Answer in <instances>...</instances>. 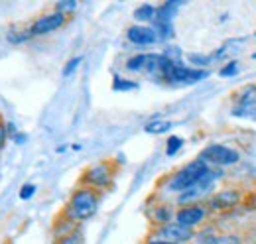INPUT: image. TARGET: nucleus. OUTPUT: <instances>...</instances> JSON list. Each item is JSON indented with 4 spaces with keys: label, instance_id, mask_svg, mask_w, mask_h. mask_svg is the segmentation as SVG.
<instances>
[{
    "label": "nucleus",
    "instance_id": "f257e3e1",
    "mask_svg": "<svg viewBox=\"0 0 256 244\" xmlns=\"http://www.w3.org/2000/svg\"><path fill=\"white\" fill-rule=\"evenodd\" d=\"M98 203H100V195L96 189H91V187H81L77 189L69 203L65 205L64 216L73 220V222H81V220H87L91 218L93 214L96 213L98 209Z\"/></svg>",
    "mask_w": 256,
    "mask_h": 244
},
{
    "label": "nucleus",
    "instance_id": "f03ea898",
    "mask_svg": "<svg viewBox=\"0 0 256 244\" xmlns=\"http://www.w3.org/2000/svg\"><path fill=\"white\" fill-rule=\"evenodd\" d=\"M207 172H209V166L197 158V160H193L190 164H186L182 170H178V172L168 180L166 191L180 195V193H184L186 189H190L193 183L197 182L203 174H207Z\"/></svg>",
    "mask_w": 256,
    "mask_h": 244
},
{
    "label": "nucleus",
    "instance_id": "7ed1b4c3",
    "mask_svg": "<svg viewBox=\"0 0 256 244\" xmlns=\"http://www.w3.org/2000/svg\"><path fill=\"white\" fill-rule=\"evenodd\" d=\"M219 176H221L219 172H213V170L209 168V172L203 174L190 189H186L184 193L178 195V203L184 205V207H186V205H197V201H201V199H205V197L211 195V191H213V187H215V182L219 180Z\"/></svg>",
    "mask_w": 256,
    "mask_h": 244
},
{
    "label": "nucleus",
    "instance_id": "20e7f679",
    "mask_svg": "<svg viewBox=\"0 0 256 244\" xmlns=\"http://www.w3.org/2000/svg\"><path fill=\"white\" fill-rule=\"evenodd\" d=\"M199 160L205 162L207 166H219V168H226V166H234L240 156L236 150L223 146V144H209L203 152L199 154Z\"/></svg>",
    "mask_w": 256,
    "mask_h": 244
},
{
    "label": "nucleus",
    "instance_id": "39448f33",
    "mask_svg": "<svg viewBox=\"0 0 256 244\" xmlns=\"http://www.w3.org/2000/svg\"><path fill=\"white\" fill-rule=\"evenodd\" d=\"M207 77H209L207 69H195V67H188L182 63H174L164 75L166 81L176 83V85H193V83H199Z\"/></svg>",
    "mask_w": 256,
    "mask_h": 244
},
{
    "label": "nucleus",
    "instance_id": "423d86ee",
    "mask_svg": "<svg viewBox=\"0 0 256 244\" xmlns=\"http://www.w3.org/2000/svg\"><path fill=\"white\" fill-rule=\"evenodd\" d=\"M112 176H114V168L110 162H100V164H95L91 166L85 174H83V180L81 182L85 183V187H91V189H104L108 187L110 182H112Z\"/></svg>",
    "mask_w": 256,
    "mask_h": 244
},
{
    "label": "nucleus",
    "instance_id": "0eeeda50",
    "mask_svg": "<svg viewBox=\"0 0 256 244\" xmlns=\"http://www.w3.org/2000/svg\"><path fill=\"white\" fill-rule=\"evenodd\" d=\"M195 232L193 228H188V226H182L178 222H168V224H162L160 228L154 232V238L158 240H166V242L172 244H184L193 240Z\"/></svg>",
    "mask_w": 256,
    "mask_h": 244
},
{
    "label": "nucleus",
    "instance_id": "6e6552de",
    "mask_svg": "<svg viewBox=\"0 0 256 244\" xmlns=\"http://www.w3.org/2000/svg\"><path fill=\"white\" fill-rule=\"evenodd\" d=\"M67 22V16L62 12H50V14H44L40 16L32 26H30V36H46V34H52V32L60 30Z\"/></svg>",
    "mask_w": 256,
    "mask_h": 244
},
{
    "label": "nucleus",
    "instance_id": "1a4fd4ad",
    "mask_svg": "<svg viewBox=\"0 0 256 244\" xmlns=\"http://www.w3.org/2000/svg\"><path fill=\"white\" fill-rule=\"evenodd\" d=\"M240 199H242V195H240L238 189H221V191H217L215 195L209 197L207 205L213 211H226V209L236 207L240 203Z\"/></svg>",
    "mask_w": 256,
    "mask_h": 244
},
{
    "label": "nucleus",
    "instance_id": "9d476101",
    "mask_svg": "<svg viewBox=\"0 0 256 244\" xmlns=\"http://www.w3.org/2000/svg\"><path fill=\"white\" fill-rule=\"evenodd\" d=\"M205 218H207V209L201 205H186L176 213V222L188 228L199 226Z\"/></svg>",
    "mask_w": 256,
    "mask_h": 244
},
{
    "label": "nucleus",
    "instance_id": "9b49d317",
    "mask_svg": "<svg viewBox=\"0 0 256 244\" xmlns=\"http://www.w3.org/2000/svg\"><path fill=\"white\" fill-rule=\"evenodd\" d=\"M128 42H132L134 46H154L158 42V36L152 26H146V24H134L126 30Z\"/></svg>",
    "mask_w": 256,
    "mask_h": 244
},
{
    "label": "nucleus",
    "instance_id": "f8f14e48",
    "mask_svg": "<svg viewBox=\"0 0 256 244\" xmlns=\"http://www.w3.org/2000/svg\"><path fill=\"white\" fill-rule=\"evenodd\" d=\"M156 12H158V8L154 6V4H140L136 10H134V18L138 20V22H154L156 20Z\"/></svg>",
    "mask_w": 256,
    "mask_h": 244
},
{
    "label": "nucleus",
    "instance_id": "ddd939ff",
    "mask_svg": "<svg viewBox=\"0 0 256 244\" xmlns=\"http://www.w3.org/2000/svg\"><path fill=\"white\" fill-rule=\"evenodd\" d=\"M146 60H148V54H138V56H132L130 60H126L124 67L130 73H138V71H144L146 67Z\"/></svg>",
    "mask_w": 256,
    "mask_h": 244
},
{
    "label": "nucleus",
    "instance_id": "4468645a",
    "mask_svg": "<svg viewBox=\"0 0 256 244\" xmlns=\"http://www.w3.org/2000/svg\"><path fill=\"white\" fill-rule=\"evenodd\" d=\"M138 89V83L136 81H130L124 77H114L112 81V91L116 92H128V91H136Z\"/></svg>",
    "mask_w": 256,
    "mask_h": 244
},
{
    "label": "nucleus",
    "instance_id": "2eb2a0df",
    "mask_svg": "<svg viewBox=\"0 0 256 244\" xmlns=\"http://www.w3.org/2000/svg\"><path fill=\"white\" fill-rule=\"evenodd\" d=\"M238 96H240V98H238L240 106H256V85L246 87Z\"/></svg>",
    "mask_w": 256,
    "mask_h": 244
},
{
    "label": "nucleus",
    "instance_id": "dca6fc26",
    "mask_svg": "<svg viewBox=\"0 0 256 244\" xmlns=\"http://www.w3.org/2000/svg\"><path fill=\"white\" fill-rule=\"evenodd\" d=\"M170 128H172V122H168V120H152L144 126V130H146L148 134H164V132H168Z\"/></svg>",
    "mask_w": 256,
    "mask_h": 244
},
{
    "label": "nucleus",
    "instance_id": "f3484780",
    "mask_svg": "<svg viewBox=\"0 0 256 244\" xmlns=\"http://www.w3.org/2000/svg\"><path fill=\"white\" fill-rule=\"evenodd\" d=\"M152 218H154V222H158V224H168L170 222V218H172V209L168 207V205H164V207H156V211L152 214Z\"/></svg>",
    "mask_w": 256,
    "mask_h": 244
},
{
    "label": "nucleus",
    "instance_id": "a211bd4d",
    "mask_svg": "<svg viewBox=\"0 0 256 244\" xmlns=\"http://www.w3.org/2000/svg\"><path fill=\"white\" fill-rule=\"evenodd\" d=\"M182 146H184V138H180V136H170V138H168V146H166V156H168V158L176 156V154L182 150Z\"/></svg>",
    "mask_w": 256,
    "mask_h": 244
},
{
    "label": "nucleus",
    "instance_id": "6ab92c4d",
    "mask_svg": "<svg viewBox=\"0 0 256 244\" xmlns=\"http://www.w3.org/2000/svg\"><path fill=\"white\" fill-rule=\"evenodd\" d=\"M232 116H240V118L256 122V106H238L232 110Z\"/></svg>",
    "mask_w": 256,
    "mask_h": 244
},
{
    "label": "nucleus",
    "instance_id": "aec40b11",
    "mask_svg": "<svg viewBox=\"0 0 256 244\" xmlns=\"http://www.w3.org/2000/svg\"><path fill=\"white\" fill-rule=\"evenodd\" d=\"M188 60H190V63H193V65H195V69H201V67L209 65V63L213 61V56H201V54H190V56H188Z\"/></svg>",
    "mask_w": 256,
    "mask_h": 244
},
{
    "label": "nucleus",
    "instance_id": "412c9836",
    "mask_svg": "<svg viewBox=\"0 0 256 244\" xmlns=\"http://www.w3.org/2000/svg\"><path fill=\"white\" fill-rule=\"evenodd\" d=\"M56 244H83V234L79 230H73L71 234H67L64 238H58Z\"/></svg>",
    "mask_w": 256,
    "mask_h": 244
},
{
    "label": "nucleus",
    "instance_id": "4be33fe9",
    "mask_svg": "<svg viewBox=\"0 0 256 244\" xmlns=\"http://www.w3.org/2000/svg\"><path fill=\"white\" fill-rule=\"evenodd\" d=\"M238 71H240L238 63H236V61H230V63H226L224 67H221L219 75H221V77H234V75H238Z\"/></svg>",
    "mask_w": 256,
    "mask_h": 244
},
{
    "label": "nucleus",
    "instance_id": "5701e85b",
    "mask_svg": "<svg viewBox=\"0 0 256 244\" xmlns=\"http://www.w3.org/2000/svg\"><path fill=\"white\" fill-rule=\"evenodd\" d=\"M36 191H38V187L34 185V183H24L22 187H20V199L22 201H28V199H32L34 195H36Z\"/></svg>",
    "mask_w": 256,
    "mask_h": 244
},
{
    "label": "nucleus",
    "instance_id": "b1692460",
    "mask_svg": "<svg viewBox=\"0 0 256 244\" xmlns=\"http://www.w3.org/2000/svg\"><path fill=\"white\" fill-rule=\"evenodd\" d=\"M81 61H83V58L81 56H77V58H73V60H69L67 61V65L64 67V77H69L79 65H81Z\"/></svg>",
    "mask_w": 256,
    "mask_h": 244
},
{
    "label": "nucleus",
    "instance_id": "393cba45",
    "mask_svg": "<svg viewBox=\"0 0 256 244\" xmlns=\"http://www.w3.org/2000/svg\"><path fill=\"white\" fill-rule=\"evenodd\" d=\"M75 8H77V2L75 0H64V2H58V6H56V10L65 14V16H67V12H71Z\"/></svg>",
    "mask_w": 256,
    "mask_h": 244
},
{
    "label": "nucleus",
    "instance_id": "a878e982",
    "mask_svg": "<svg viewBox=\"0 0 256 244\" xmlns=\"http://www.w3.org/2000/svg\"><path fill=\"white\" fill-rule=\"evenodd\" d=\"M6 138H8V134H6V124L0 122V150H2L4 144H6Z\"/></svg>",
    "mask_w": 256,
    "mask_h": 244
},
{
    "label": "nucleus",
    "instance_id": "bb28decb",
    "mask_svg": "<svg viewBox=\"0 0 256 244\" xmlns=\"http://www.w3.org/2000/svg\"><path fill=\"white\" fill-rule=\"evenodd\" d=\"M14 142H16V144H20V146H22V144H24V142H26V136H24V134H14Z\"/></svg>",
    "mask_w": 256,
    "mask_h": 244
},
{
    "label": "nucleus",
    "instance_id": "cd10ccee",
    "mask_svg": "<svg viewBox=\"0 0 256 244\" xmlns=\"http://www.w3.org/2000/svg\"><path fill=\"white\" fill-rule=\"evenodd\" d=\"M148 244H172V242H166V240H158V238H152V240H148Z\"/></svg>",
    "mask_w": 256,
    "mask_h": 244
}]
</instances>
